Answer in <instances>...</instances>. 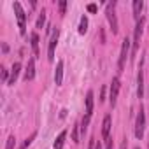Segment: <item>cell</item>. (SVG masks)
<instances>
[{
	"instance_id": "obj_24",
	"label": "cell",
	"mask_w": 149,
	"mask_h": 149,
	"mask_svg": "<svg viewBox=\"0 0 149 149\" xmlns=\"http://www.w3.org/2000/svg\"><path fill=\"white\" fill-rule=\"evenodd\" d=\"M2 79H4V81H9V79H11V77H9V72H7L4 67H2Z\"/></svg>"
},
{
	"instance_id": "obj_4",
	"label": "cell",
	"mask_w": 149,
	"mask_h": 149,
	"mask_svg": "<svg viewBox=\"0 0 149 149\" xmlns=\"http://www.w3.org/2000/svg\"><path fill=\"white\" fill-rule=\"evenodd\" d=\"M128 51H130V39L126 37L121 44V53H119V60H118V70L123 72L125 68V61H126V56H128Z\"/></svg>"
},
{
	"instance_id": "obj_30",
	"label": "cell",
	"mask_w": 149,
	"mask_h": 149,
	"mask_svg": "<svg viewBox=\"0 0 149 149\" xmlns=\"http://www.w3.org/2000/svg\"><path fill=\"white\" fill-rule=\"evenodd\" d=\"M95 149H102V146H100V142H98V144L95 146Z\"/></svg>"
},
{
	"instance_id": "obj_6",
	"label": "cell",
	"mask_w": 149,
	"mask_h": 149,
	"mask_svg": "<svg viewBox=\"0 0 149 149\" xmlns=\"http://www.w3.org/2000/svg\"><path fill=\"white\" fill-rule=\"evenodd\" d=\"M114 7H116V2H112V4H107V11H105V14H107V19H109V23H111V28H112V32H114V33H118V19H116Z\"/></svg>"
},
{
	"instance_id": "obj_11",
	"label": "cell",
	"mask_w": 149,
	"mask_h": 149,
	"mask_svg": "<svg viewBox=\"0 0 149 149\" xmlns=\"http://www.w3.org/2000/svg\"><path fill=\"white\" fill-rule=\"evenodd\" d=\"M109 132H111V116L107 114L102 123V139L104 140H109Z\"/></svg>"
},
{
	"instance_id": "obj_28",
	"label": "cell",
	"mask_w": 149,
	"mask_h": 149,
	"mask_svg": "<svg viewBox=\"0 0 149 149\" xmlns=\"http://www.w3.org/2000/svg\"><path fill=\"white\" fill-rule=\"evenodd\" d=\"M105 149H112V142H111V140H107V147H105Z\"/></svg>"
},
{
	"instance_id": "obj_26",
	"label": "cell",
	"mask_w": 149,
	"mask_h": 149,
	"mask_svg": "<svg viewBox=\"0 0 149 149\" xmlns=\"http://www.w3.org/2000/svg\"><path fill=\"white\" fill-rule=\"evenodd\" d=\"M93 140H95V139H91V140H90V146H88V149H95V142H93Z\"/></svg>"
},
{
	"instance_id": "obj_18",
	"label": "cell",
	"mask_w": 149,
	"mask_h": 149,
	"mask_svg": "<svg viewBox=\"0 0 149 149\" xmlns=\"http://www.w3.org/2000/svg\"><path fill=\"white\" fill-rule=\"evenodd\" d=\"M90 118H91V116L84 114V118L81 119V133H83V135H84V133H86V130H88V125H90Z\"/></svg>"
},
{
	"instance_id": "obj_27",
	"label": "cell",
	"mask_w": 149,
	"mask_h": 149,
	"mask_svg": "<svg viewBox=\"0 0 149 149\" xmlns=\"http://www.w3.org/2000/svg\"><path fill=\"white\" fill-rule=\"evenodd\" d=\"M2 49H4V53H7L9 51V46L7 44H2Z\"/></svg>"
},
{
	"instance_id": "obj_20",
	"label": "cell",
	"mask_w": 149,
	"mask_h": 149,
	"mask_svg": "<svg viewBox=\"0 0 149 149\" xmlns=\"http://www.w3.org/2000/svg\"><path fill=\"white\" fill-rule=\"evenodd\" d=\"M35 137H37V133L33 132V133H32V135H30V137H28V139H26V140L23 142V146H21V147H23V149H26V147H28V146H30V144L33 142V139H35Z\"/></svg>"
},
{
	"instance_id": "obj_17",
	"label": "cell",
	"mask_w": 149,
	"mask_h": 149,
	"mask_svg": "<svg viewBox=\"0 0 149 149\" xmlns=\"http://www.w3.org/2000/svg\"><path fill=\"white\" fill-rule=\"evenodd\" d=\"M88 32V18L86 16H83L81 18V21H79V33L81 35H84Z\"/></svg>"
},
{
	"instance_id": "obj_5",
	"label": "cell",
	"mask_w": 149,
	"mask_h": 149,
	"mask_svg": "<svg viewBox=\"0 0 149 149\" xmlns=\"http://www.w3.org/2000/svg\"><path fill=\"white\" fill-rule=\"evenodd\" d=\"M58 37H60V32L58 30H53L51 39H49V44H47V60L49 61L54 60V49H56V44H58Z\"/></svg>"
},
{
	"instance_id": "obj_25",
	"label": "cell",
	"mask_w": 149,
	"mask_h": 149,
	"mask_svg": "<svg viewBox=\"0 0 149 149\" xmlns=\"http://www.w3.org/2000/svg\"><path fill=\"white\" fill-rule=\"evenodd\" d=\"M88 11H90V13H97V6H95V4H90V6H88Z\"/></svg>"
},
{
	"instance_id": "obj_9",
	"label": "cell",
	"mask_w": 149,
	"mask_h": 149,
	"mask_svg": "<svg viewBox=\"0 0 149 149\" xmlns=\"http://www.w3.org/2000/svg\"><path fill=\"white\" fill-rule=\"evenodd\" d=\"M33 76H35V60H33V58H30V60H28V65H26V70H25L23 79L28 83V81H32V79H33Z\"/></svg>"
},
{
	"instance_id": "obj_16",
	"label": "cell",
	"mask_w": 149,
	"mask_h": 149,
	"mask_svg": "<svg viewBox=\"0 0 149 149\" xmlns=\"http://www.w3.org/2000/svg\"><path fill=\"white\" fill-rule=\"evenodd\" d=\"M30 40H32V49H33V54H35V56H39V35H37V33H32Z\"/></svg>"
},
{
	"instance_id": "obj_29",
	"label": "cell",
	"mask_w": 149,
	"mask_h": 149,
	"mask_svg": "<svg viewBox=\"0 0 149 149\" xmlns=\"http://www.w3.org/2000/svg\"><path fill=\"white\" fill-rule=\"evenodd\" d=\"M119 149H126V140H123V144H121V147Z\"/></svg>"
},
{
	"instance_id": "obj_13",
	"label": "cell",
	"mask_w": 149,
	"mask_h": 149,
	"mask_svg": "<svg viewBox=\"0 0 149 149\" xmlns=\"http://www.w3.org/2000/svg\"><path fill=\"white\" fill-rule=\"evenodd\" d=\"M19 70H21V63L16 61V63L13 65V70H11V79L7 81L9 84H14V83H16V79H18V76H19Z\"/></svg>"
},
{
	"instance_id": "obj_21",
	"label": "cell",
	"mask_w": 149,
	"mask_h": 149,
	"mask_svg": "<svg viewBox=\"0 0 149 149\" xmlns=\"http://www.w3.org/2000/svg\"><path fill=\"white\" fill-rule=\"evenodd\" d=\"M14 146H16V139H14V135H11V137L7 139V144H6V149H14Z\"/></svg>"
},
{
	"instance_id": "obj_19",
	"label": "cell",
	"mask_w": 149,
	"mask_h": 149,
	"mask_svg": "<svg viewBox=\"0 0 149 149\" xmlns=\"http://www.w3.org/2000/svg\"><path fill=\"white\" fill-rule=\"evenodd\" d=\"M44 23H46V13L42 11V13L39 14V19H37V28H42Z\"/></svg>"
},
{
	"instance_id": "obj_1",
	"label": "cell",
	"mask_w": 149,
	"mask_h": 149,
	"mask_svg": "<svg viewBox=\"0 0 149 149\" xmlns=\"http://www.w3.org/2000/svg\"><path fill=\"white\" fill-rule=\"evenodd\" d=\"M13 7H14V13H16V19H18L19 33H21V35H25V33H26V13L23 11V7H21V4H19V2H14V4H13Z\"/></svg>"
},
{
	"instance_id": "obj_22",
	"label": "cell",
	"mask_w": 149,
	"mask_h": 149,
	"mask_svg": "<svg viewBox=\"0 0 149 149\" xmlns=\"http://www.w3.org/2000/svg\"><path fill=\"white\" fill-rule=\"evenodd\" d=\"M79 125H76L74 126V132H72V139H74V142H79Z\"/></svg>"
},
{
	"instance_id": "obj_3",
	"label": "cell",
	"mask_w": 149,
	"mask_h": 149,
	"mask_svg": "<svg viewBox=\"0 0 149 149\" xmlns=\"http://www.w3.org/2000/svg\"><path fill=\"white\" fill-rule=\"evenodd\" d=\"M142 23H144V19L140 18V19L137 21V25H135L133 42H132V54H135V53H137V49H139V46H140V37H142Z\"/></svg>"
},
{
	"instance_id": "obj_10",
	"label": "cell",
	"mask_w": 149,
	"mask_h": 149,
	"mask_svg": "<svg viewBox=\"0 0 149 149\" xmlns=\"http://www.w3.org/2000/svg\"><path fill=\"white\" fill-rule=\"evenodd\" d=\"M54 83H56V86H61V83H63V61H61V60L56 63V70H54Z\"/></svg>"
},
{
	"instance_id": "obj_7",
	"label": "cell",
	"mask_w": 149,
	"mask_h": 149,
	"mask_svg": "<svg viewBox=\"0 0 149 149\" xmlns=\"http://www.w3.org/2000/svg\"><path fill=\"white\" fill-rule=\"evenodd\" d=\"M119 88H121V83H119V77H114L112 83H111V90H109V100H111V105L114 107L116 105V100H118V95H119Z\"/></svg>"
},
{
	"instance_id": "obj_2",
	"label": "cell",
	"mask_w": 149,
	"mask_h": 149,
	"mask_svg": "<svg viewBox=\"0 0 149 149\" xmlns=\"http://www.w3.org/2000/svg\"><path fill=\"white\" fill-rule=\"evenodd\" d=\"M144 130H146V114L144 111L140 109L139 114H137V121H135V137L140 140L144 137Z\"/></svg>"
},
{
	"instance_id": "obj_15",
	"label": "cell",
	"mask_w": 149,
	"mask_h": 149,
	"mask_svg": "<svg viewBox=\"0 0 149 149\" xmlns=\"http://www.w3.org/2000/svg\"><path fill=\"white\" fill-rule=\"evenodd\" d=\"M65 137H67V132L63 130L58 137H56V140H54V144H53V147L54 149H63V144H65Z\"/></svg>"
},
{
	"instance_id": "obj_8",
	"label": "cell",
	"mask_w": 149,
	"mask_h": 149,
	"mask_svg": "<svg viewBox=\"0 0 149 149\" xmlns=\"http://www.w3.org/2000/svg\"><path fill=\"white\" fill-rule=\"evenodd\" d=\"M137 95H139V98L144 97V70H142V61H140L139 74H137Z\"/></svg>"
},
{
	"instance_id": "obj_31",
	"label": "cell",
	"mask_w": 149,
	"mask_h": 149,
	"mask_svg": "<svg viewBox=\"0 0 149 149\" xmlns=\"http://www.w3.org/2000/svg\"><path fill=\"white\" fill-rule=\"evenodd\" d=\"M135 149H139V147H135Z\"/></svg>"
},
{
	"instance_id": "obj_23",
	"label": "cell",
	"mask_w": 149,
	"mask_h": 149,
	"mask_svg": "<svg viewBox=\"0 0 149 149\" xmlns=\"http://www.w3.org/2000/svg\"><path fill=\"white\" fill-rule=\"evenodd\" d=\"M58 7H60V13H61V14H65V9H67V2H63V0H61V2L58 4Z\"/></svg>"
},
{
	"instance_id": "obj_14",
	"label": "cell",
	"mask_w": 149,
	"mask_h": 149,
	"mask_svg": "<svg viewBox=\"0 0 149 149\" xmlns=\"http://www.w3.org/2000/svg\"><path fill=\"white\" fill-rule=\"evenodd\" d=\"M86 114L88 116L93 114V91H88L86 95Z\"/></svg>"
},
{
	"instance_id": "obj_12",
	"label": "cell",
	"mask_w": 149,
	"mask_h": 149,
	"mask_svg": "<svg viewBox=\"0 0 149 149\" xmlns=\"http://www.w3.org/2000/svg\"><path fill=\"white\" fill-rule=\"evenodd\" d=\"M142 7H144V2H142V0H133V18H135V21H139V19L142 18V16H140Z\"/></svg>"
}]
</instances>
